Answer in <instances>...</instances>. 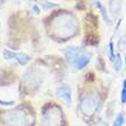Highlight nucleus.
<instances>
[{
	"label": "nucleus",
	"mask_w": 126,
	"mask_h": 126,
	"mask_svg": "<svg viewBox=\"0 0 126 126\" xmlns=\"http://www.w3.org/2000/svg\"><path fill=\"white\" fill-rule=\"evenodd\" d=\"M0 104H2V106H14L15 102L14 101H3V100H0Z\"/></svg>",
	"instance_id": "obj_11"
},
{
	"label": "nucleus",
	"mask_w": 126,
	"mask_h": 126,
	"mask_svg": "<svg viewBox=\"0 0 126 126\" xmlns=\"http://www.w3.org/2000/svg\"><path fill=\"white\" fill-rule=\"evenodd\" d=\"M56 5L55 3H53V2H43V8H50V7H55Z\"/></svg>",
	"instance_id": "obj_12"
},
{
	"label": "nucleus",
	"mask_w": 126,
	"mask_h": 126,
	"mask_svg": "<svg viewBox=\"0 0 126 126\" xmlns=\"http://www.w3.org/2000/svg\"><path fill=\"white\" fill-rule=\"evenodd\" d=\"M123 88H126V78L124 79V81H123Z\"/></svg>",
	"instance_id": "obj_14"
},
{
	"label": "nucleus",
	"mask_w": 126,
	"mask_h": 126,
	"mask_svg": "<svg viewBox=\"0 0 126 126\" xmlns=\"http://www.w3.org/2000/svg\"><path fill=\"white\" fill-rule=\"evenodd\" d=\"M2 56L5 60H16L18 64L21 65H27L30 62L31 57L24 53H15L13 50L9 49H3L2 50Z\"/></svg>",
	"instance_id": "obj_1"
},
{
	"label": "nucleus",
	"mask_w": 126,
	"mask_h": 126,
	"mask_svg": "<svg viewBox=\"0 0 126 126\" xmlns=\"http://www.w3.org/2000/svg\"><path fill=\"white\" fill-rule=\"evenodd\" d=\"M124 122H125V118H124L123 113H118L116 117V119H115V123H113L112 126H123Z\"/></svg>",
	"instance_id": "obj_9"
},
{
	"label": "nucleus",
	"mask_w": 126,
	"mask_h": 126,
	"mask_svg": "<svg viewBox=\"0 0 126 126\" xmlns=\"http://www.w3.org/2000/svg\"><path fill=\"white\" fill-rule=\"evenodd\" d=\"M120 101L123 104L126 103V88H123L122 90V94H120Z\"/></svg>",
	"instance_id": "obj_10"
},
{
	"label": "nucleus",
	"mask_w": 126,
	"mask_h": 126,
	"mask_svg": "<svg viewBox=\"0 0 126 126\" xmlns=\"http://www.w3.org/2000/svg\"><path fill=\"white\" fill-rule=\"evenodd\" d=\"M56 93L66 104H70V103H71V100H72L71 99V90H70V87L68 86V85H62V86H60L57 88Z\"/></svg>",
	"instance_id": "obj_4"
},
{
	"label": "nucleus",
	"mask_w": 126,
	"mask_h": 126,
	"mask_svg": "<svg viewBox=\"0 0 126 126\" xmlns=\"http://www.w3.org/2000/svg\"><path fill=\"white\" fill-rule=\"evenodd\" d=\"M84 53H85V50H84L83 48L77 47V46H72V47L66 48L65 52H64V55H65V57L68 59V61L73 64Z\"/></svg>",
	"instance_id": "obj_3"
},
{
	"label": "nucleus",
	"mask_w": 126,
	"mask_h": 126,
	"mask_svg": "<svg viewBox=\"0 0 126 126\" xmlns=\"http://www.w3.org/2000/svg\"><path fill=\"white\" fill-rule=\"evenodd\" d=\"M108 56H109L110 61H115V54H113V43L110 41L109 45H108Z\"/></svg>",
	"instance_id": "obj_8"
},
{
	"label": "nucleus",
	"mask_w": 126,
	"mask_h": 126,
	"mask_svg": "<svg viewBox=\"0 0 126 126\" xmlns=\"http://www.w3.org/2000/svg\"><path fill=\"white\" fill-rule=\"evenodd\" d=\"M91 57H92V54L91 53H87V52H85V53L81 55V56L78 59V60L76 61V62L73 63V65H75V68H76L77 70H81L84 69L85 66L90 63L91 61Z\"/></svg>",
	"instance_id": "obj_5"
},
{
	"label": "nucleus",
	"mask_w": 126,
	"mask_h": 126,
	"mask_svg": "<svg viewBox=\"0 0 126 126\" xmlns=\"http://www.w3.org/2000/svg\"><path fill=\"white\" fill-rule=\"evenodd\" d=\"M122 65H123V61L120 59V55L118 54L116 56V61H115V64H113V69L116 72H119L120 69H122Z\"/></svg>",
	"instance_id": "obj_6"
},
{
	"label": "nucleus",
	"mask_w": 126,
	"mask_h": 126,
	"mask_svg": "<svg viewBox=\"0 0 126 126\" xmlns=\"http://www.w3.org/2000/svg\"><path fill=\"white\" fill-rule=\"evenodd\" d=\"M33 9L36 10V14H39V13H40V9H39V7L37 6V5H34V6H33Z\"/></svg>",
	"instance_id": "obj_13"
},
{
	"label": "nucleus",
	"mask_w": 126,
	"mask_h": 126,
	"mask_svg": "<svg viewBox=\"0 0 126 126\" xmlns=\"http://www.w3.org/2000/svg\"><path fill=\"white\" fill-rule=\"evenodd\" d=\"M96 109H97V100H96L95 96H86L81 101L80 110L85 115H92V113H94V111Z\"/></svg>",
	"instance_id": "obj_2"
},
{
	"label": "nucleus",
	"mask_w": 126,
	"mask_h": 126,
	"mask_svg": "<svg viewBox=\"0 0 126 126\" xmlns=\"http://www.w3.org/2000/svg\"><path fill=\"white\" fill-rule=\"evenodd\" d=\"M125 62H126V61H125Z\"/></svg>",
	"instance_id": "obj_15"
},
{
	"label": "nucleus",
	"mask_w": 126,
	"mask_h": 126,
	"mask_svg": "<svg viewBox=\"0 0 126 126\" xmlns=\"http://www.w3.org/2000/svg\"><path fill=\"white\" fill-rule=\"evenodd\" d=\"M95 3H96V6H97L100 9H101V12H102V15H103V17H104V20H106L107 22H108V24L110 25V24H111V20L109 18L108 14H107V9L102 6V5H101V2H95Z\"/></svg>",
	"instance_id": "obj_7"
}]
</instances>
